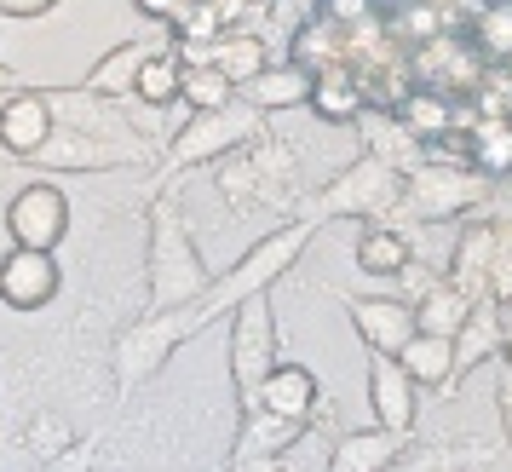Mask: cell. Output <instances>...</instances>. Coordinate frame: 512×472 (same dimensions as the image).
I'll return each instance as SVG.
<instances>
[{
	"label": "cell",
	"mask_w": 512,
	"mask_h": 472,
	"mask_svg": "<svg viewBox=\"0 0 512 472\" xmlns=\"http://www.w3.org/2000/svg\"><path fill=\"white\" fill-rule=\"evenodd\" d=\"M489 196V173L472 167V156H426L403 173V190H397V208L420 225L432 219H455V213H478Z\"/></svg>",
	"instance_id": "obj_1"
},
{
	"label": "cell",
	"mask_w": 512,
	"mask_h": 472,
	"mask_svg": "<svg viewBox=\"0 0 512 472\" xmlns=\"http://www.w3.org/2000/svg\"><path fill=\"white\" fill-rule=\"evenodd\" d=\"M208 294V265L196 260L185 219L173 202L150 213V306L156 311H185Z\"/></svg>",
	"instance_id": "obj_2"
},
{
	"label": "cell",
	"mask_w": 512,
	"mask_h": 472,
	"mask_svg": "<svg viewBox=\"0 0 512 472\" xmlns=\"http://www.w3.org/2000/svg\"><path fill=\"white\" fill-rule=\"evenodd\" d=\"M317 225H323V219H305V225H282V231H271L265 242H254V248H248V254H242V260H236L231 271H225V277H219V283H208V294L196 300L202 311H196L190 323H208V317H219V311H231L236 300H248V294H259V288H271V283L282 277V271H288V265H294V260L305 254V242L317 236Z\"/></svg>",
	"instance_id": "obj_3"
},
{
	"label": "cell",
	"mask_w": 512,
	"mask_h": 472,
	"mask_svg": "<svg viewBox=\"0 0 512 472\" xmlns=\"http://www.w3.org/2000/svg\"><path fill=\"white\" fill-rule=\"evenodd\" d=\"M403 64H409V81L438 87V93H449V98H472L489 75L484 47H478L466 29H438V35L415 41V47L403 52Z\"/></svg>",
	"instance_id": "obj_4"
},
{
	"label": "cell",
	"mask_w": 512,
	"mask_h": 472,
	"mask_svg": "<svg viewBox=\"0 0 512 472\" xmlns=\"http://www.w3.org/2000/svg\"><path fill=\"white\" fill-rule=\"evenodd\" d=\"M271 369H277V317H271V294L259 288L231 306V380L242 409H259V380Z\"/></svg>",
	"instance_id": "obj_5"
},
{
	"label": "cell",
	"mask_w": 512,
	"mask_h": 472,
	"mask_svg": "<svg viewBox=\"0 0 512 472\" xmlns=\"http://www.w3.org/2000/svg\"><path fill=\"white\" fill-rule=\"evenodd\" d=\"M259 133V104H219V110H190V121L179 127V139L167 144V167H202L213 156H231Z\"/></svg>",
	"instance_id": "obj_6"
},
{
	"label": "cell",
	"mask_w": 512,
	"mask_h": 472,
	"mask_svg": "<svg viewBox=\"0 0 512 472\" xmlns=\"http://www.w3.org/2000/svg\"><path fill=\"white\" fill-rule=\"evenodd\" d=\"M397 190H403V167L380 162V156H363L351 173H340V179L317 196V219H328V213H351V219L392 213L397 208Z\"/></svg>",
	"instance_id": "obj_7"
},
{
	"label": "cell",
	"mask_w": 512,
	"mask_h": 472,
	"mask_svg": "<svg viewBox=\"0 0 512 472\" xmlns=\"http://www.w3.org/2000/svg\"><path fill=\"white\" fill-rule=\"evenodd\" d=\"M6 231L18 248H58L70 231V196L58 185H24L6 208Z\"/></svg>",
	"instance_id": "obj_8"
},
{
	"label": "cell",
	"mask_w": 512,
	"mask_h": 472,
	"mask_svg": "<svg viewBox=\"0 0 512 472\" xmlns=\"http://www.w3.org/2000/svg\"><path fill=\"white\" fill-rule=\"evenodd\" d=\"M52 294H58V260H52V248H18L12 242V254L0 260V306L41 311V306H52Z\"/></svg>",
	"instance_id": "obj_9"
},
{
	"label": "cell",
	"mask_w": 512,
	"mask_h": 472,
	"mask_svg": "<svg viewBox=\"0 0 512 472\" xmlns=\"http://www.w3.org/2000/svg\"><path fill=\"white\" fill-rule=\"evenodd\" d=\"M139 150L127 144L121 150V139H98L93 127H75V133H52L29 162H41V167H58V173H104V167H116V162H133Z\"/></svg>",
	"instance_id": "obj_10"
},
{
	"label": "cell",
	"mask_w": 512,
	"mask_h": 472,
	"mask_svg": "<svg viewBox=\"0 0 512 472\" xmlns=\"http://www.w3.org/2000/svg\"><path fill=\"white\" fill-rule=\"evenodd\" d=\"M52 133H58V116H52L47 93H29V87L6 93V104H0V150H12V156L29 162Z\"/></svg>",
	"instance_id": "obj_11"
},
{
	"label": "cell",
	"mask_w": 512,
	"mask_h": 472,
	"mask_svg": "<svg viewBox=\"0 0 512 472\" xmlns=\"http://www.w3.org/2000/svg\"><path fill=\"white\" fill-rule=\"evenodd\" d=\"M346 311H351V329L363 334V346H369V352H392V357H397V346H403V340L420 329L415 306H409L403 294H392V300L363 294V300H351Z\"/></svg>",
	"instance_id": "obj_12"
},
{
	"label": "cell",
	"mask_w": 512,
	"mask_h": 472,
	"mask_svg": "<svg viewBox=\"0 0 512 472\" xmlns=\"http://www.w3.org/2000/svg\"><path fill=\"white\" fill-rule=\"evenodd\" d=\"M311 421H288V415H271V409H248L242 421V438L231 449V467H277L288 449L300 444V432Z\"/></svg>",
	"instance_id": "obj_13"
},
{
	"label": "cell",
	"mask_w": 512,
	"mask_h": 472,
	"mask_svg": "<svg viewBox=\"0 0 512 472\" xmlns=\"http://www.w3.org/2000/svg\"><path fill=\"white\" fill-rule=\"evenodd\" d=\"M501 346H507V323H501V294H484V300H472V317L461 323V334H455V375H449V386H461L478 363H489V357H501Z\"/></svg>",
	"instance_id": "obj_14"
},
{
	"label": "cell",
	"mask_w": 512,
	"mask_h": 472,
	"mask_svg": "<svg viewBox=\"0 0 512 472\" xmlns=\"http://www.w3.org/2000/svg\"><path fill=\"white\" fill-rule=\"evenodd\" d=\"M415 392H420V386L409 380V369H403L392 352H374V363H369V403H374V421L392 426V432H409V426H415V409H420Z\"/></svg>",
	"instance_id": "obj_15"
},
{
	"label": "cell",
	"mask_w": 512,
	"mask_h": 472,
	"mask_svg": "<svg viewBox=\"0 0 512 472\" xmlns=\"http://www.w3.org/2000/svg\"><path fill=\"white\" fill-rule=\"evenodd\" d=\"M443 271H449V283H461L472 300L495 294V225H489V219H472Z\"/></svg>",
	"instance_id": "obj_16"
},
{
	"label": "cell",
	"mask_w": 512,
	"mask_h": 472,
	"mask_svg": "<svg viewBox=\"0 0 512 472\" xmlns=\"http://www.w3.org/2000/svg\"><path fill=\"white\" fill-rule=\"evenodd\" d=\"M403 444H409V432H392V426H363V432H346L334 455H328V467L334 472H386L403 461Z\"/></svg>",
	"instance_id": "obj_17"
},
{
	"label": "cell",
	"mask_w": 512,
	"mask_h": 472,
	"mask_svg": "<svg viewBox=\"0 0 512 472\" xmlns=\"http://www.w3.org/2000/svg\"><path fill=\"white\" fill-rule=\"evenodd\" d=\"M259 409L288 415V421H311L317 415V375L305 363H277L271 375L259 380Z\"/></svg>",
	"instance_id": "obj_18"
},
{
	"label": "cell",
	"mask_w": 512,
	"mask_h": 472,
	"mask_svg": "<svg viewBox=\"0 0 512 472\" xmlns=\"http://www.w3.org/2000/svg\"><path fill=\"white\" fill-rule=\"evenodd\" d=\"M190 329H196V323H190V317H179V311H156V323H150V329H133L127 340H121V375L139 380L144 369H150L162 352H173Z\"/></svg>",
	"instance_id": "obj_19"
},
{
	"label": "cell",
	"mask_w": 512,
	"mask_h": 472,
	"mask_svg": "<svg viewBox=\"0 0 512 472\" xmlns=\"http://www.w3.org/2000/svg\"><path fill=\"white\" fill-rule=\"evenodd\" d=\"M288 58L294 64H305V70H334V64H351V35L340 18H328V12H317L311 24L294 35V47H288Z\"/></svg>",
	"instance_id": "obj_20"
},
{
	"label": "cell",
	"mask_w": 512,
	"mask_h": 472,
	"mask_svg": "<svg viewBox=\"0 0 512 472\" xmlns=\"http://www.w3.org/2000/svg\"><path fill=\"white\" fill-rule=\"evenodd\" d=\"M311 110H317V121H334V127H346V121L363 116V87H357V75H351V64H334V70H317L311 75V98H305Z\"/></svg>",
	"instance_id": "obj_21"
},
{
	"label": "cell",
	"mask_w": 512,
	"mask_h": 472,
	"mask_svg": "<svg viewBox=\"0 0 512 472\" xmlns=\"http://www.w3.org/2000/svg\"><path fill=\"white\" fill-rule=\"evenodd\" d=\"M397 363L409 369L415 386H449V375H455V340L432 334V329H415L397 346Z\"/></svg>",
	"instance_id": "obj_22"
},
{
	"label": "cell",
	"mask_w": 512,
	"mask_h": 472,
	"mask_svg": "<svg viewBox=\"0 0 512 472\" xmlns=\"http://www.w3.org/2000/svg\"><path fill=\"white\" fill-rule=\"evenodd\" d=\"M397 121L415 133L420 144L426 139H443V133H455V98L438 93V87H409V93L397 98Z\"/></svg>",
	"instance_id": "obj_23"
},
{
	"label": "cell",
	"mask_w": 512,
	"mask_h": 472,
	"mask_svg": "<svg viewBox=\"0 0 512 472\" xmlns=\"http://www.w3.org/2000/svg\"><path fill=\"white\" fill-rule=\"evenodd\" d=\"M248 98H254L259 110H271V116H277V110H294V104L311 98V70L294 64V58H288V64H265V70L248 81Z\"/></svg>",
	"instance_id": "obj_24"
},
{
	"label": "cell",
	"mask_w": 512,
	"mask_h": 472,
	"mask_svg": "<svg viewBox=\"0 0 512 472\" xmlns=\"http://www.w3.org/2000/svg\"><path fill=\"white\" fill-rule=\"evenodd\" d=\"M415 317H420V329H432V334H461V323L472 317V294H466L461 283H449V271H443L438 283L426 288L415 300Z\"/></svg>",
	"instance_id": "obj_25"
},
{
	"label": "cell",
	"mask_w": 512,
	"mask_h": 472,
	"mask_svg": "<svg viewBox=\"0 0 512 472\" xmlns=\"http://www.w3.org/2000/svg\"><path fill=\"white\" fill-rule=\"evenodd\" d=\"M162 47V41H156ZM150 41H127V47H116V52H104L93 64V75H87V93L93 98H121V93H133V81H139V70H144V58H150Z\"/></svg>",
	"instance_id": "obj_26"
},
{
	"label": "cell",
	"mask_w": 512,
	"mask_h": 472,
	"mask_svg": "<svg viewBox=\"0 0 512 472\" xmlns=\"http://www.w3.org/2000/svg\"><path fill=\"white\" fill-rule=\"evenodd\" d=\"M179 87H185V58H179L173 41H162V47L144 58L139 81H133V98H144L150 110H167V104L179 98Z\"/></svg>",
	"instance_id": "obj_27"
},
{
	"label": "cell",
	"mask_w": 512,
	"mask_h": 472,
	"mask_svg": "<svg viewBox=\"0 0 512 472\" xmlns=\"http://www.w3.org/2000/svg\"><path fill=\"white\" fill-rule=\"evenodd\" d=\"M265 64H271V47H265V35H254V29H225L213 41V70H225L236 87H248Z\"/></svg>",
	"instance_id": "obj_28"
},
{
	"label": "cell",
	"mask_w": 512,
	"mask_h": 472,
	"mask_svg": "<svg viewBox=\"0 0 512 472\" xmlns=\"http://www.w3.org/2000/svg\"><path fill=\"white\" fill-rule=\"evenodd\" d=\"M466 156L472 167H484L489 179L495 173H512V116H484L466 127Z\"/></svg>",
	"instance_id": "obj_29"
},
{
	"label": "cell",
	"mask_w": 512,
	"mask_h": 472,
	"mask_svg": "<svg viewBox=\"0 0 512 472\" xmlns=\"http://www.w3.org/2000/svg\"><path fill=\"white\" fill-rule=\"evenodd\" d=\"M409 260H415V242L397 231V225H374V231H363V242H357V265H363L369 277H397Z\"/></svg>",
	"instance_id": "obj_30"
},
{
	"label": "cell",
	"mask_w": 512,
	"mask_h": 472,
	"mask_svg": "<svg viewBox=\"0 0 512 472\" xmlns=\"http://www.w3.org/2000/svg\"><path fill=\"white\" fill-rule=\"evenodd\" d=\"M466 35L484 47L489 64H512V0H484V6L472 12Z\"/></svg>",
	"instance_id": "obj_31"
},
{
	"label": "cell",
	"mask_w": 512,
	"mask_h": 472,
	"mask_svg": "<svg viewBox=\"0 0 512 472\" xmlns=\"http://www.w3.org/2000/svg\"><path fill=\"white\" fill-rule=\"evenodd\" d=\"M190 110H219V104H231L236 98V81L225 70H213V64H185V87H179Z\"/></svg>",
	"instance_id": "obj_32"
},
{
	"label": "cell",
	"mask_w": 512,
	"mask_h": 472,
	"mask_svg": "<svg viewBox=\"0 0 512 472\" xmlns=\"http://www.w3.org/2000/svg\"><path fill=\"white\" fill-rule=\"evenodd\" d=\"M317 12H328V18H340V24H357V18H369V12H380V0H317Z\"/></svg>",
	"instance_id": "obj_33"
},
{
	"label": "cell",
	"mask_w": 512,
	"mask_h": 472,
	"mask_svg": "<svg viewBox=\"0 0 512 472\" xmlns=\"http://www.w3.org/2000/svg\"><path fill=\"white\" fill-rule=\"evenodd\" d=\"M58 0H0V18H41Z\"/></svg>",
	"instance_id": "obj_34"
},
{
	"label": "cell",
	"mask_w": 512,
	"mask_h": 472,
	"mask_svg": "<svg viewBox=\"0 0 512 472\" xmlns=\"http://www.w3.org/2000/svg\"><path fill=\"white\" fill-rule=\"evenodd\" d=\"M133 6H139L144 18H156V24H173V18H179V6H185V0H133Z\"/></svg>",
	"instance_id": "obj_35"
},
{
	"label": "cell",
	"mask_w": 512,
	"mask_h": 472,
	"mask_svg": "<svg viewBox=\"0 0 512 472\" xmlns=\"http://www.w3.org/2000/svg\"><path fill=\"white\" fill-rule=\"evenodd\" d=\"M495 409H501V426H507V444H512V363L501 375V392H495Z\"/></svg>",
	"instance_id": "obj_36"
},
{
	"label": "cell",
	"mask_w": 512,
	"mask_h": 472,
	"mask_svg": "<svg viewBox=\"0 0 512 472\" xmlns=\"http://www.w3.org/2000/svg\"><path fill=\"white\" fill-rule=\"evenodd\" d=\"M6 93H18V75H12L6 64H0V98H6Z\"/></svg>",
	"instance_id": "obj_37"
},
{
	"label": "cell",
	"mask_w": 512,
	"mask_h": 472,
	"mask_svg": "<svg viewBox=\"0 0 512 472\" xmlns=\"http://www.w3.org/2000/svg\"><path fill=\"white\" fill-rule=\"evenodd\" d=\"M242 6H259V0H242Z\"/></svg>",
	"instance_id": "obj_38"
}]
</instances>
